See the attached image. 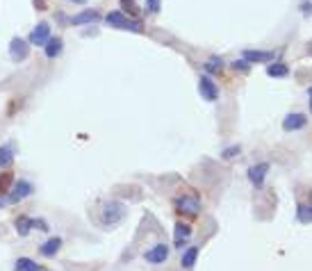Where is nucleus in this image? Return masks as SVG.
Instances as JSON below:
<instances>
[{
  "label": "nucleus",
  "instance_id": "1",
  "mask_svg": "<svg viewBox=\"0 0 312 271\" xmlns=\"http://www.w3.org/2000/svg\"><path fill=\"white\" fill-rule=\"evenodd\" d=\"M128 217V205L116 199H107L98 205V224L103 230H112L114 226L123 224Z\"/></svg>",
  "mask_w": 312,
  "mask_h": 271
},
{
  "label": "nucleus",
  "instance_id": "2",
  "mask_svg": "<svg viewBox=\"0 0 312 271\" xmlns=\"http://www.w3.org/2000/svg\"><path fill=\"white\" fill-rule=\"evenodd\" d=\"M34 192H37V187H34L30 180L19 178V180H14V185H12V189H9V194L5 196V201H7V205H19V203H23V201L32 199Z\"/></svg>",
  "mask_w": 312,
  "mask_h": 271
},
{
  "label": "nucleus",
  "instance_id": "3",
  "mask_svg": "<svg viewBox=\"0 0 312 271\" xmlns=\"http://www.w3.org/2000/svg\"><path fill=\"white\" fill-rule=\"evenodd\" d=\"M105 23L110 27H116V30H128V32H141L144 30V23L139 19H133L123 12H110L105 16Z\"/></svg>",
  "mask_w": 312,
  "mask_h": 271
},
{
  "label": "nucleus",
  "instance_id": "4",
  "mask_svg": "<svg viewBox=\"0 0 312 271\" xmlns=\"http://www.w3.org/2000/svg\"><path fill=\"white\" fill-rule=\"evenodd\" d=\"M169 255H171V246L166 242H155L153 246H148L146 251L141 253V258L146 265H153V267H162L169 262Z\"/></svg>",
  "mask_w": 312,
  "mask_h": 271
},
{
  "label": "nucleus",
  "instance_id": "5",
  "mask_svg": "<svg viewBox=\"0 0 312 271\" xmlns=\"http://www.w3.org/2000/svg\"><path fill=\"white\" fill-rule=\"evenodd\" d=\"M173 207H176V212L182 214V217H199L201 210H203V203H201L199 196L182 194V196H176V199H173Z\"/></svg>",
  "mask_w": 312,
  "mask_h": 271
},
{
  "label": "nucleus",
  "instance_id": "6",
  "mask_svg": "<svg viewBox=\"0 0 312 271\" xmlns=\"http://www.w3.org/2000/svg\"><path fill=\"white\" fill-rule=\"evenodd\" d=\"M194 235V228L187 221H182V219H178L176 224H173V246L171 248H178V251H182L187 244H189V239H192Z\"/></svg>",
  "mask_w": 312,
  "mask_h": 271
},
{
  "label": "nucleus",
  "instance_id": "7",
  "mask_svg": "<svg viewBox=\"0 0 312 271\" xmlns=\"http://www.w3.org/2000/svg\"><path fill=\"white\" fill-rule=\"evenodd\" d=\"M269 171H271V164L269 162H258V164L248 166V171H246V178H248V182H251L255 189H262L267 182V176H269Z\"/></svg>",
  "mask_w": 312,
  "mask_h": 271
},
{
  "label": "nucleus",
  "instance_id": "8",
  "mask_svg": "<svg viewBox=\"0 0 312 271\" xmlns=\"http://www.w3.org/2000/svg\"><path fill=\"white\" fill-rule=\"evenodd\" d=\"M199 93H201V98L207 100V103H217L219 100V85L212 80V75L203 73L199 78Z\"/></svg>",
  "mask_w": 312,
  "mask_h": 271
},
{
  "label": "nucleus",
  "instance_id": "9",
  "mask_svg": "<svg viewBox=\"0 0 312 271\" xmlns=\"http://www.w3.org/2000/svg\"><path fill=\"white\" fill-rule=\"evenodd\" d=\"M30 41L27 39H21V37H14L12 41H9V60L14 62V64H21V62H25L27 57H30Z\"/></svg>",
  "mask_w": 312,
  "mask_h": 271
},
{
  "label": "nucleus",
  "instance_id": "10",
  "mask_svg": "<svg viewBox=\"0 0 312 271\" xmlns=\"http://www.w3.org/2000/svg\"><path fill=\"white\" fill-rule=\"evenodd\" d=\"M62 248H64V239H62L60 235H53V237H48L44 244H39V255L46 260H55L62 253Z\"/></svg>",
  "mask_w": 312,
  "mask_h": 271
},
{
  "label": "nucleus",
  "instance_id": "11",
  "mask_svg": "<svg viewBox=\"0 0 312 271\" xmlns=\"http://www.w3.org/2000/svg\"><path fill=\"white\" fill-rule=\"evenodd\" d=\"M50 37H53V34H50V23L41 21V23H37V27H34L32 32H30L27 41H30V46L44 48V46H46V41L50 39Z\"/></svg>",
  "mask_w": 312,
  "mask_h": 271
},
{
  "label": "nucleus",
  "instance_id": "12",
  "mask_svg": "<svg viewBox=\"0 0 312 271\" xmlns=\"http://www.w3.org/2000/svg\"><path fill=\"white\" fill-rule=\"evenodd\" d=\"M199 255H201V244H187L180 251V269L192 271L194 265L199 262Z\"/></svg>",
  "mask_w": 312,
  "mask_h": 271
},
{
  "label": "nucleus",
  "instance_id": "13",
  "mask_svg": "<svg viewBox=\"0 0 312 271\" xmlns=\"http://www.w3.org/2000/svg\"><path fill=\"white\" fill-rule=\"evenodd\" d=\"M308 114L303 112H292V114H287L285 119H283V130L285 133H296V130H303V128L308 126Z\"/></svg>",
  "mask_w": 312,
  "mask_h": 271
},
{
  "label": "nucleus",
  "instance_id": "14",
  "mask_svg": "<svg viewBox=\"0 0 312 271\" xmlns=\"http://www.w3.org/2000/svg\"><path fill=\"white\" fill-rule=\"evenodd\" d=\"M242 57H244L248 64H269V62H273L271 50H253V48H244V50H242Z\"/></svg>",
  "mask_w": 312,
  "mask_h": 271
},
{
  "label": "nucleus",
  "instance_id": "15",
  "mask_svg": "<svg viewBox=\"0 0 312 271\" xmlns=\"http://www.w3.org/2000/svg\"><path fill=\"white\" fill-rule=\"evenodd\" d=\"M14 162H16V144H14V141L0 144V171L12 169Z\"/></svg>",
  "mask_w": 312,
  "mask_h": 271
},
{
  "label": "nucleus",
  "instance_id": "16",
  "mask_svg": "<svg viewBox=\"0 0 312 271\" xmlns=\"http://www.w3.org/2000/svg\"><path fill=\"white\" fill-rule=\"evenodd\" d=\"M100 21V12L98 9H85V12L75 14V16H71L68 19V23L71 25H87V23H98Z\"/></svg>",
  "mask_w": 312,
  "mask_h": 271
},
{
  "label": "nucleus",
  "instance_id": "17",
  "mask_svg": "<svg viewBox=\"0 0 312 271\" xmlns=\"http://www.w3.org/2000/svg\"><path fill=\"white\" fill-rule=\"evenodd\" d=\"M62 50H64V39L62 37H50L46 41V46H44V53H46L48 60H57L62 55Z\"/></svg>",
  "mask_w": 312,
  "mask_h": 271
},
{
  "label": "nucleus",
  "instance_id": "18",
  "mask_svg": "<svg viewBox=\"0 0 312 271\" xmlns=\"http://www.w3.org/2000/svg\"><path fill=\"white\" fill-rule=\"evenodd\" d=\"M14 230L19 237H27L30 232H32V217H27V214H19V217L14 219Z\"/></svg>",
  "mask_w": 312,
  "mask_h": 271
},
{
  "label": "nucleus",
  "instance_id": "19",
  "mask_svg": "<svg viewBox=\"0 0 312 271\" xmlns=\"http://www.w3.org/2000/svg\"><path fill=\"white\" fill-rule=\"evenodd\" d=\"M223 68H226V62L221 60L219 55H212V57H210V60L203 64V71H205L207 75H219Z\"/></svg>",
  "mask_w": 312,
  "mask_h": 271
},
{
  "label": "nucleus",
  "instance_id": "20",
  "mask_svg": "<svg viewBox=\"0 0 312 271\" xmlns=\"http://www.w3.org/2000/svg\"><path fill=\"white\" fill-rule=\"evenodd\" d=\"M267 75L269 78H287L290 75V67L285 62H269L267 64Z\"/></svg>",
  "mask_w": 312,
  "mask_h": 271
},
{
  "label": "nucleus",
  "instance_id": "21",
  "mask_svg": "<svg viewBox=\"0 0 312 271\" xmlns=\"http://www.w3.org/2000/svg\"><path fill=\"white\" fill-rule=\"evenodd\" d=\"M12 269L14 271H41L44 267L37 265V260H32V258H16Z\"/></svg>",
  "mask_w": 312,
  "mask_h": 271
},
{
  "label": "nucleus",
  "instance_id": "22",
  "mask_svg": "<svg viewBox=\"0 0 312 271\" xmlns=\"http://www.w3.org/2000/svg\"><path fill=\"white\" fill-rule=\"evenodd\" d=\"M296 221L303 226L312 224V205L310 203H299L296 205Z\"/></svg>",
  "mask_w": 312,
  "mask_h": 271
},
{
  "label": "nucleus",
  "instance_id": "23",
  "mask_svg": "<svg viewBox=\"0 0 312 271\" xmlns=\"http://www.w3.org/2000/svg\"><path fill=\"white\" fill-rule=\"evenodd\" d=\"M14 171L12 169H5V171L0 173V196L5 199L7 194H9V189H12V185H14Z\"/></svg>",
  "mask_w": 312,
  "mask_h": 271
},
{
  "label": "nucleus",
  "instance_id": "24",
  "mask_svg": "<svg viewBox=\"0 0 312 271\" xmlns=\"http://www.w3.org/2000/svg\"><path fill=\"white\" fill-rule=\"evenodd\" d=\"M239 155H242V146L239 144H230L221 151V159H235V158H239Z\"/></svg>",
  "mask_w": 312,
  "mask_h": 271
},
{
  "label": "nucleus",
  "instance_id": "25",
  "mask_svg": "<svg viewBox=\"0 0 312 271\" xmlns=\"http://www.w3.org/2000/svg\"><path fill=\"white\" fill-rule=\"evenodd\" d=\"M32 230L37 232H50V224L44 217H32Z\"/></svg>",
  "mask_w": 312,
  "mask_h": 271
},
{
  "label": "nucleus",
  "instance_id": "26",
  "mask_svg": "<svg viewBox=\"0 0 312 271\" xmlns=\"http://www.w3.org/2000/svg\"><path fill=\"white\" fill-rule=\"evenodd\" d=\"M230 68H233V71H239V73H248L251 71V64H248L244 57H239V60L230 62Z\"/></svg>",
  "mask_w": 312,
  "mask_h": 271
},
{
  "label": "nucleus",
  "instance_id": "27",
  "mask_svg": "<svg viewBox=\"0 0 312 271\" xmlns=\"http://www.w3.org/2000/svg\"><path fill=\"white\" fill-rule=\"evenodd\" d=\"M121 9H123V14H130L133 19H134V14L139 12L137 5H134V0H121Z\"/></svg>",
  "mask_w": 312,
  "mask_h": 271
},
{
  "label": "nucleus",
  "instance_id": "28",
  "mask_svg": "<svg viewBox=\"0 0 312 271\" xmlns=\"http://www.w3.org/2000/svg\"><path fill=\"white\" fill-rule=\"evenodd\" d=\"M146 9L151 14H157L159 9H162V2H159V0H146Z\"/></svg>",
  "mask_w": 312,
  "mask_h": 271
},
{
  "label": "nucleus",
  "instance_id": "29",
  "mask_svg": "<svg viewBox=\"0 0 312 271\" xmlns=\"http://www.w3.org/2000/svg\"><path fill=\"white\" fill-rule=\"evenodd\" d=\"M301 9H303V14H312V2H310V5L306 2V5L301 7Z\"/></svg>",
  "mask_w": 312,
  "mask_h": 271
},
{
  "label": "nucleus",
  "instance_id": "30",
  "mask_svg": "<svg viewBox=\"0 0 312 271\" xmlns=\"http://www.w3.org/2000/svg\"><path fill=\"white\" fill-rule=\"evenodd\" d=\"M308 98H310L308 103H310V114H312V87H308Z\"/></svg>",
  "mask_w": 312,
  "mask_h": 271
},
{
  "label": "nucleus",
  "instance_id": "31",
  "mask_svg": "<svg viewBox=\"0 0 312 271\" xmlns=\"http://www.w3.org/2000/svg\"><path fill=\"white\" fill-rule=\"evenodd\" d=\"M2 207H7V201L2 199V196H0V210H2Z\"/></svg>",
  "mask_w": 312,
  "mask_h": 271
},
{
  "label": "nucleus",
  "instance_id": "32",
  "mask_svg": "<svg viewBox=\"0 0 312 271\" xmlns=\"http://www.w3.org/2000/svg\"><path fill=\"white\" fill-rule=\"evenodd\" d=\"M71 2H78V5H85L87 0H71Z\"/></svg>",
  "mask_w": 312,
  "mask_h": 271
},
{
  "label": "nucleus",
  "instance_id": "33",
  "mask_svg": "<svg viewBox=\"0 0 312 271\" xmlns=\"http://www.w3.org/2000/svg\"><path fill=\"white\" fill-rule=\"evenodd\" d=\"M308 53L312 55V41H310V44H308Z\"/></svg>",
  "mask_w": 312,
  "mask_h": 271
},
{
  "label": "nucleus",
  "instance_id": "34",
  "mask_svg": "<svg viewBox=\"0 0 312 271\" xmlns=\"http://www.w3.org/2000/svg\"><path fill=\"white\" fill-rule=\"evenodd\" d=\"M310 205H312V196H310Z\"/></svg>",
  "mask_w": 312,
  "mask_h": 271
},
{
  "label": "nucleus",
  "instance_id": "35",
  "mask_svg": "<svg viewBox=\"0 0 312 271\" xmlns=\"http://www.w3.org/2000/svg\"><path fill=\"white\" fill-rule=\"evenodd\" d=\"M41 271H44V269H41Z\"/></svg>",
  "mask_w": 312,
  "mask_h": 271
}]
</instances>
